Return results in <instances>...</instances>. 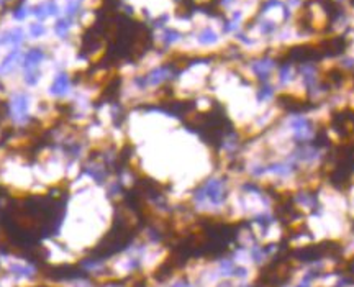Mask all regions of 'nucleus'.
Segmentation results:
<instances>
[{
	"label": "nucleus",
	"instance_id": "nucleus-3",
	"mask_svg": "<svg viewBox=\"0 0 354 287\" xmlns=\"http://www.w3.org/2000/svg\"><path fill=\"white\" fill-rule=\"evenodd\" d=\"M9 271L12 276L15 277H25V279H32L36 276V267L28 263V261H17V263H12L9 264Z\"/></svg>",
	"mask_w": 354,
	"mask_h": 287
},
{
	"label": "nucleus",
	"instance_id": "nucleus-6",
	"mask_svg": "<svg viewBox=\"0 0 354 287\" xmlns=\"http://www.w3.org/2000/svg\"><path fill=\"white\" fill-rule=\"evenodd\" d=\"M23 61V56L18 53V51H12L10 54H7V58L2 61L0 64V74H9L15 69V67L20 64Z\"/></svg>",
	"mask_w": 354,
	"mask_h": 287
},
{
	"label": "nucleus",
	"instance_id": "nucleus-1",
	"mask_svg": "<svg viewBox=\"0 0 354 287\" xmlns=\"http://www.w3.org/2000/svg\"><path fill=\"white\" fill-rule=\"evenodd\" d=\"M192 202H194L198 212H216L223 209L226 202L225 184L220 179L208 180L207 184L195 192Z\"/></svg>",
	"mask_w": 354,
	"mask_h": 287
},
{
	"label": "nucleus",
	"instance_id": "nucleus-8",
	"mask_svg": "<svg viewBox=\"0 0 354 287\" xmlns=\"http://www.w3.org/2000/svg\"><path fill=\"white\" fill-rule=\"evenodd\" d=\"M272 66H274V62L269 61V59H261L258 62H254L253 64V71L259 74L261 77H268V74L272 71Z\"/></svg>",
	"mask_w": 354,
	"mask_h": 287
},
{
	"label": "nucleus",
	"instance_id": "nucleus-11",
	"mask_svg": "<svg viewBox=\"0 0 354 287\" xmlns=\"http://www.w3.org/2000/svg\"><path fill=\"white\" fill-rule=\"evenodd\" d=\"M30 33H32V36H36V38H38V36H41L43 33H45V28H43V25H32V27H30Z\"/></svg>",
	"mask_w": 354,
	"mask_h": 287
},
{
	"label": "nucleus",
	"instance_id": "nucleus-5",
	"mask_svg": "<svg viewBox=\"0 0 354 287\" xmlns=\"http://www.w3.org/2000/svg\"><path fill=\"white\" fill-rule=\"evenodd\" d=\"M32 12H33V15L36 18L43 20V18H49V17H53V15L58 14V12H59V5L56 4V0H46V2L36 5V7Z\"/></svg>",
	"mask_w": 354,
	"mask_h": 287
},
{
	"label": "nucleus",
	"instance_id": "nucleus-7",
	"mask_svg": "<svg viewBox=\"0 0 354 287\" xmlns=\"http://www.w3.org/2000/svg\"><path fill=\"white\" fill-rule=\"evenodd\" d=\"M107 264L103 261H98V259H89V261H84L82 263V269L85 272L92 274V276H97V274H102L105 271Z\"/></svg>",
	"mask_w": 354,
	"mask_h": 287
},
{
	"label": "nucleus",
	"instance_id": "nucleus-4",
	"mask_svg": "<svg viewBox=\"0 0 354 287\" xmlns=\"http://www.w3.org/2000/svg\"><path fill=\"white\" fill-rule=\"evenodd\" d=\"M69 90H71V80L63 72L58 74V76L54 77L51 87H49V92H51L53 95H56V97H63Z\"/></svg>",
	"mask_w": 354,
	"mask_h": 287
},
{
	"label": "nucleus",
	"instance_id": "nucleus-9",
	"mask_svg": "<svg viewBox=\"0 0 354 287\" xmlns=\"http://www.w3.org/2000/svg\"><path fill=\"white\" fill-rule=\"evenodd\" d=\"M216 40H218V36H216V33L212 28H205L202 33L198 35V41L203 43V45H210V43H215Z\"/></svg>",
	"mask_w": 354,
	"mask_h": 287
},
{
	"label": "nucleus",
	"instance_id": "nucleus-2",
	"mask_svg": "<svg viewBox=\"0 0 354 287\" xmlns=\"http://www.w3.org/2000/svg\"><path fill=\"white\" fill-rule=\"evenodd\" d=\"M28 110H30V101H28V97L25 95V93H17V95L12 97L10 112H12V117H14L15 122L27 120Z\"/></svg>",
	"mask_w": 354,
	"mask_h": 287
},
{
	"label": "nucleus",
	"instance_id": "nucleus-10",
	"mask_svg": "<svg viewBox=\"0 0 354 287\" xmlns=\"http://www.w3.org/2000/svg\"><path fill=\"white\" fill-rule=\"evenodd\" d=\"M71 30V22L69 18H63V20H59L56 23V33H58L59 38H66L67 33H69Z\"/></svg>",
	"mask_w": 354,
	"mask_h": 287
}]
</instances>
